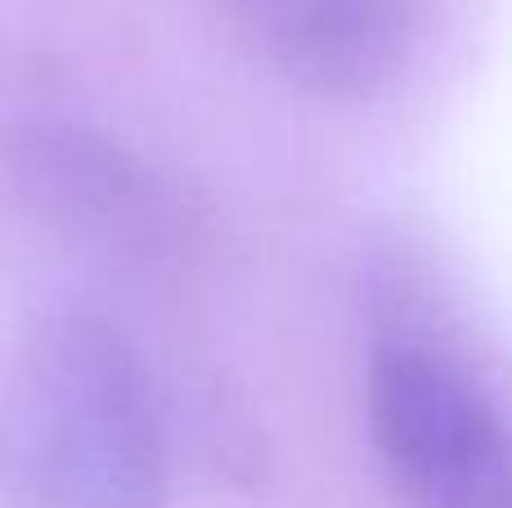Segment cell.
Returning a JSON list of instances; mask_svg holds the SVG:
<instances>
[{"mask_svg":"<svg viewBox=\"0 0 512 508\" xmlns=\"http://www.w3.org/2000/svg\"><path fill=\"white\" fill-rule=\"evenodd\" d=\"M171 446L140 347L95 311H50L0 365V504L167 508Z\"/></svg>","mask_w":512,"mask_h":508,"instance_id":"obj_1","label":"cell"},{"mask_svg":"<svg viewBox=\"0 0 512 508\" xmlns=\"http://www.w3.org/2000/svg\"><path fill=\"white\" fill-rule=\"evenodd\" d=\"M364 428L396 508H512L499 392L414 279L373 306Z\"/></svg>","mask_w":512,"mask_h":508,"instance_id":"obj_2","label":"cell"},{"mask_svg":"<svg viewBox=\"0 0 512 508\" xmlns=\"http://www.w3.org/2000/svg\"><path fill=\"white\" fill-rule=\"evenodd\" d=\"M0 180L41 230L140 275L189 266L203 216L144 153L72 117H23L0 140Z\"/></svg>","mask_w":512,"mask_h":508,"instance_id":"obj_3","label":"cell"},{"mask_svg":"<svg viewBox=\"0 0 512 508\" xmlns=\"http://www.w3.org/2000/svg\"><path fill=\"white\" fill-rule=\"evenodd\" d=\"M230 45L315 99H373L405 72L423 0H207Z\"/></svg>","mask_w":512,"mask_h":508,"instance_id":"obj_4","label":"cell"}]
</instances>
